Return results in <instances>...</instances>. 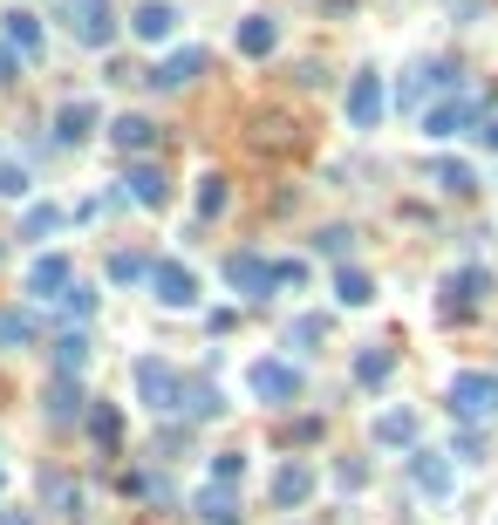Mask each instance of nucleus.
I'll list each match as a JSON object with an SVG mask.
<instances>
[{"label":"nucleus","instance_id":"1","mask_svg":"<svg viewBox=\"0 0 498 525\" xmlns=\"http://www.w3.org/2000/svg\"><path fill=\"white\" fill-rule=\"evenodd\" d=\"M130 382H137V403H144L151 416H185V375L171 369V362L144 355V362L130 369Z\"/></svg>","mask_w":498,"mask_h":525},{"label":"nucleus","instance_id":"2","mask_svg":"<svg viewBox=\"0 0 498 525\" xmlns=\"http://www.w3.org/2000/svg\"><path fill=\"white\" fill-rule=\"evenodd\" d=\"M55 21H62L69 41H82V48H110L116 41V7L110 0H55Z\"/></svg>","mask_w":498,"mask_h":525},{"label":"nucleus","instance_id":"3","mask_svg":"<svg viewBox=\"0 0 498 525\" xmlns=\"http://www.w3.org/2000/svg\"><path fill=\"white\" fill-rule=\"evenodd\" d=\"M246 396L280 410V403H294V396H301V369H294V362H280V355H260V362L246 369Z\"/></svg>","mask_w":498,"mask_h":525},{"label":"nucleus","instance_id":"4","mask_svg":"<svg viewBox=\"0 0 498 525\" xmlns=\"http://www.w3.org/2000/svg\"><path fill=\"white\" fill-rule=\"evenodd\" d=\"M451 410H458L464 423H492L498 416V375H485V369L451 375Z\"/></svg>","mask_w":498,"mask_h":525},{"label":"nucleus","instance_id":"5","mask_svg":"<svg viewBox=\"0 0 498 525\" xmlns=\"http://www.w3.org/2000/svg\"><path fill=\"white\" fill-rule=\"evenodd\" d=\"M383 116H389V82L376 69H355L348 75V123L355 130H376Z\"/></svg>","mask_w":498,"mask_h":525},{"label":"nucleus","instance_id":"6","mask_svg":"<svg viewBox=\"0 0 498 525\" xmlns=\"http://www.w3.org/2000/svg\"><path fill=\"white\" fill-rule=\"evenodd\" d=\"M151 300L157 307H171V314H185V307H198V273L178 260H151Z\"/></svg>","mask_w":498,"mask_h":525},{"label":"nucleus","instance_id":"7","mask_svg":"<svg viewBox=\"0 0 498 525\" xmlns=\"http://www.w3.org/2000/svg\"><path fill=\"white\" fill-rule=\"evenodd\" d=\"M410 485H417V498L444 505V498L458 491V471H451V457H437V450H410Z\"/></svg>","mask_w":498,"mask_h":525},{"label":"nucleus","instance_id":"8","mask_svg":"<svg viewBox=\"0 0 498 525\" xmlns=\"http://www.w3.org/2000/svg\"><path fill=\"white\" fill-rule=\"evenodd\" d=\"M123 198H130V205H144V212H157V205L171 198V178H164V164H157V157H137V164L123 171Z\"/></svg>","mask_w":498,"mask_h":525},{"label":"nucleus","instance_id":"9","mask_svg":"<svg viewBox=\"0 0 498 525\" xmlns=\"http://www.w3.org/2000/svg\"><path fill=\"white\" fill-rule=\"evenodd\" d=\"M226 287L232 294H246V300H260L267 287H280V280H273L267 253H226Z\"/></svg>","mask_w":498,"mask_h":525},{"label":"nucleus","instance_id":"10","mask_svg":"<svg viewBox=\"0 0 498 525\" xmlns=\"http://www.w3.org/2000/svg\"><path fill=\"white\" fill-rule=\"evenodd\" d=\"M471 116H478V103H471V96H444V103H430L417 123H423V137H430V144H451Z\"/></svg>","mask_w":498,"mask_h":525},{"label":"nucleus","instance_id":"11","mask_svg":"<svg viewBox=\"0 0 498 525\" xmlns=\"http://www.w3.org/2000/svg\"><path fill=\"white\" fill-rule=\"evenodd\" d=\"M69 287H76V280H69V253H41V260L28 266V294L48 300V307H62Z\"/></svg>","mask_w":498,"mask_h":525},{"label":"nucleus","instance_id":"12","mask_svg":"<svg viewBox=\"0 0 498 525\" xmlns=\"http://www.w3.org/2000/svg\"><path fill=\"white\" fill-rule=\"evenodd\" d=\"M130 35L144 41V48H164V41L178 35V7H171V0H144V7L130 14Z\"/></svg>","mask_w":498,"mask_h":525},{"label":"nucleus","instance_id":"13","mask_svg":"<svg viewBox=\"0 0 498 525\" xmlns=\"http://www.w3.org/2000/svg\"><path fill=\"white\" fill-rule=\"evenodd\" d=\"M417 410H403V403H396V410H383L376 416V423H369V437H376V450H417Z\"/></svg>","mask_w":498,"mask_h":525},{"label":"nucleus","instance_id":"14","mask_svg":"<svg viewBox=\"0 0 498 525\" xmlns=\"http://www.w3.org/2000/svg\"><path fill=\"white\" fill-rule=\"evenodd\" d=\"M198 69H205V48H178V55H164L144 82H151V89H192Z\"/></svg>","mask_w":498,"mask_h":525},{"label":"nucleus","instance_id":"15","mask_svg":"<svg viewBox=\"0 0 498 525\" xmlns=\"http://www.w3.org/2000/svg\"><path fill=\"white\" fill-rule=\"evenodd\" d=\"M444 314H464V307H478V300L492 294V273H485V266H458V273H451V280H444Z\"/></svg>","mask_w":498,"mask_h":525},{"label":"nucleus","instance_id":"16","mask_svg":"<svg viewBox=\"0 0 498 525\" xmlns=\"http://www.w3.org/2000/svg\"><path fill=\"white\" fill-rule=\"evenodd\" d=\"M232 41H239V55H246V62H267L273 48H280V21H267V14H246Z\"/></svg>","mask_w":498,"mask_h":525},{"label":"nucleus","instance_id":"17","mask_svg":"<svg viewBox=\"0 0 498 525\" xmlns=\"http://www.w3.org/2000/svg\"><path fill=\"white\" fill-rule=\"evenodd\" d=\"M451 82H458V69H451V62H423V69L410 75V89H403V110L423 116V96H444Z\"/></svg>","mask_w":498,"mask_h":525},{"label":"nucleus","instance_id":"18","mask_svg":"<svg viewBox=\"0 0 498 525\" xmlns=\"http://www.w3.org/2000/svg\"><path fill=\"white\" fill-rule=\"evenodd\" d=\"M110 144L130 150V157H144V150H157V123H151V116H137V110L116 116V123H110Z\"/></svg>","mask_w":498,"mask_h":525},{"label":"nucleus","instance_id":"19","mask_svg":"<svg viewBox=\"0 0 498 525\" xmlns=\"http://www.w3.org/2000/svg\"><path fill=\"white\" fill-rule=\"evenodd\" d=\"M41 410H48V423H76V416H82V389H76V375H55V382L41 389Z\"/></svg>","mask_w":498,"mask_h":525},{"label":"nucleus","instance_id":"20","mask_svg":"<svg viewBox=\"0 0 498 525\" xmlns=\"http://www.w3.org/2000/svg\"><path fill=\"white\" fill-rule=\"evenodd\" d=\"M307 491H314V464L294 457V464H280V471H273V505H301Z\"/></svg>","mask_w":498,"mask_h":525},{"label":"nucleus","instance_id":"21","mask_svg":"<svg viewBox=\"0 0 498 525\" xmlns=\"http://www.w3.org/2000/svg\"><path fill=\"white\" fill-rule=\"evenodd\" d=\"M96 130V103H62L55 110V144H82Z\"/></svg>","mask_w":498,"mask_h":525},{"label":"nucleus","instance_id":"22","mask_svg":"<svg viewBox=\"0 0 498 525\" xmlns=\"http://www.w3.org/2000/svg\"><path fill=\"white\" fill-rule=\"evenodd\" d=\"M0 28H7V48H21V55H35V48H41V21L28 14V7H7Z\"/></svg>","mask_w":498,"mask_h":525},{"label":"nucleus","instance_id":"23","mask_svg":"<svg viewBox=\"0 0 498 525\" xmlns=\"http://www.w3.org/2000/svg\"><path fill=\"white\" fill-rule=\"evenodd\" d=\"M430 185L451 191V198H464V191H478V178H471V164H464V157H437V164H430Z\"/></svg>","mask_w":498,"mask_h":525},{"label":"nucleus","instance_id":"24","mask_svg":"<svg viewBox=\"0 0 498 525\" xmlns=\"http://www.w3.org/2000/svg\"><path fill=\"white\" fill-rule=\"evenodd\" d=\"M389 375H396V355H389V348H362V355H355V382H362V389H383Z\"/></svg>","mask_w":498,"mask_h":525},{"label":"nucleus","instance_id":"25","mask_svg":"<svg viewBox=\"0 0 498 525\" xmlns=\"http://www.w3.org/2000/svg\"><path fill=\"white\" fill-rule=\"evenodd\" d=\"M335 300H342V307H369V300H376V280H369L362 266H342V273H335Z\"/></svg>","mask_w":498,"mask_h":525},{"label":"nucleus","instance_id":"26","mask_svg":"<svg viewBox=\"0 0 498 525\" xmlns=\"http://www.w3.org/2000/svg\"><path fill=\"white\" fill-rule=\"evenodd\" d=\"M321 341H328V321H321V314H301V321H287V348H294V355H314Z\"/></svg>","mask_w":498,"mask_h":525},{"label":"nucleus","instance_id":"27","mask_svg":"<svg viewBox=\"0 0 498 525\" xmlns=\"http://www.w3.org/2000/svg\"><path fill=\"white\" fill-rule=\"evenodd\" d=\"M192 512H198L205 525H232V491H226V485H205V491L192 498Z\"/></svg>","mask_w":498,"mask_h":525},{"label":"nucleus","instance_id":"28","mask_svg":"<svg viewBox=\"0 0 498 525\" xmlns=\"http://www.w3.org/2000/svg\"><path fill=\"white\" fill-rule=\"evenodd\" d=\"M82 362H89V335L69 328V335L55 341V375H82Z\"/></svg>","mask_w":498,"mask_h":525},{"label":"nucleus","instance_id":"29","mask_svg":"<svg viewBox=\"0 0 498 525\" xmlns=\"http://www.w3.org/2000/svg\"><path fill=\"white\" fill-rule=\"evenodd\" d=\"M28 341H35V314L0 307V348H28Z\"/></svg>","mask_w":498,"mask_h":525},{"label":"nucleus","instance_id":"30","mask_svg":"<svg viewBox=\"0 0 498 525\" xmlns=\"http://www.w3.org/2000/svg\"><path fill=\"white\" fill-rule=\"evenodd\" d=\"M226 205H232L226 178H219V171H205V178H198V219H219Z\"/></svg>","mask_w":498,"mask_h":525},{"label":"nucleus","instance_id":"31","mask_svg":"<svg viewBox=\"0 0 498 525\" xmlns=\"http://www.w3.org/2000/svg\"><path fill=\"white\" fill-rule=\"evenodd\" d=\"M89 437H96L103 450H116L123 444V416H116L110 403H96V410H89Z\"/></svg>","mask_w":498,"mask_h":525},{"label":"nucleus","instance_id":"32","mask_svg":"<svg viewBox=\"0 0 498 525\" xmlns=\"http://www.w3.org/2000/svg\"><path fill=\"white\" fill-rule=\"evenodd\" d=\"M110 280H116V287H137V280L151 287V260H144V253H116V260H110Z\"/></svg>","mask_w":498,"mask_h":525},{"label":"nucleus","instance_id":"33","mask_svg":"<svg viewBox=\"0 0 498 525\" xmlns=\"http://www.w3.org/2000/svg\"><path fill=\"white\" fill-rule=\"evenodd\" d=\"M219 410H226V396L212 382H185V416H219Z\"/></svg>","mask_w":498,"mask_h":525},{"label":"nucleus","instance_id":"34","mask_svg":"<svg viewBox=\"0 0 498 525\" xmlns=\"http://www.w3.org/2000/svg\"><path fill=\"white\" fill-rule=\"evenodd\" d=\"M35 178H28V164L21 157H0V198H28Z\"/></svg>","mask_w":498,"mask_h":525},{"label":"nucleus","instance_id":"35","mask_svg":"<svg viewBox=\"0 0 498 525\" xmlns=\"http://www.w3.org/2000/svg\"><path fill=\"white\" fill-rule=\"evenodd\" d=\"M314 253H328V260L348 266V253H355V232H348V225H328V232L314 239Z\"/></svg>","mask_w":498,"mask_h":525},{"label":"nucleus","instance_id":"36","mask_svg":"<svg viewBox=\"0 0 498 525\" xmlns=\"http://www.w3.org/2000/svg\"><path fill=\"white\" fill-rule=\"evenodd\" d=\"M55 225H62V212H55V205H28V219H21V232H28V239H48Z\"/></svg>","mask_w":498,"mask_h":525},{"label":"nucleus","instance_id":"37","mask_svg":"<svg viewBox=\"0 0 498 525\" xmlns=\"http://www.w3.org/2000/svg\"><path fill=\"white\" fill-rule=\"evenodd\" d=\"M62 314H69V321H89V314H96V287H69V294H62Z\"/></svg>","mask_w":498,"mask_h":525},{"label":"nucleus","instance_id":"38","mask_svg":"<svg viewBox=\"0 0 498 525\" xmlns=\"http://www.w3.org/2000/svg\"><path fill=\"white\" fill-rule=\"evenodd\" d=\"M239 471H246V450H219V457H212V478H219V485H232Z\"/></svg>","mask_w":498,"mask_h":525},{"label":"nucleus","instance_id":"39","mask_svg":"<svg viewBox=\"0 0 498 525\" xmlns=\"http://www.w3.org/2000/svg\"><path fill=\"white\" fill-rule=\"evenodd\" d=\"M273 280H280V287H301L307 266H301V260H273Z\"/></svg>","mask_w":498,"mask_h":525},{"label":"nucleus","instance_id":"40","mask_svg":"<svg viewBox=\"0 0 498 525\" xmlns=\"http://www.w3.org/2000/svg\"><path fill=\"white\" fill-rule=\"evenodd\" d=\"M458 457H471V464H485V437H478V430H464V437H458Z\"/></svg>","mask_w":498,"mask_h":525},{"label":"nucleus","instance_id":"41","mask_svg":"<svg viewBox=\"0 0 498 525\" xmlns=\"http://www.w3.org/2000/svg\"><path fill=\"white\" fill-rule=\"evenodd\" d=\"M14 69H21V55H14V48L0 41V82H14Z\"/></svg>","mask_w":498,"mask_h":525},{"label":"nucleus","instance_id":"42","mask_svg":"<svg viewBox=\"0 0 498 525\" xmlns=\"http://www.w3.org/2000/svg\"><path fill=\"white\" fill-rule=\"evenodd\" d=\"M478 144H485V150H498V123H478Z\"/></svg>","mask_w":498,"mask_h":525},{"label":"nucleus","instance_id":"43","mask_svg":"<svg viewBox=\"0 0 498 525\" xmlns=\"http://www.w3.org/2000/svg\"><path fill=\"white\" fill-rule=\"evenodd\" d=\"M0 491H7V464H0Z\"/></svg>","mask_w":498,"mask_h":525}]
</instances>
